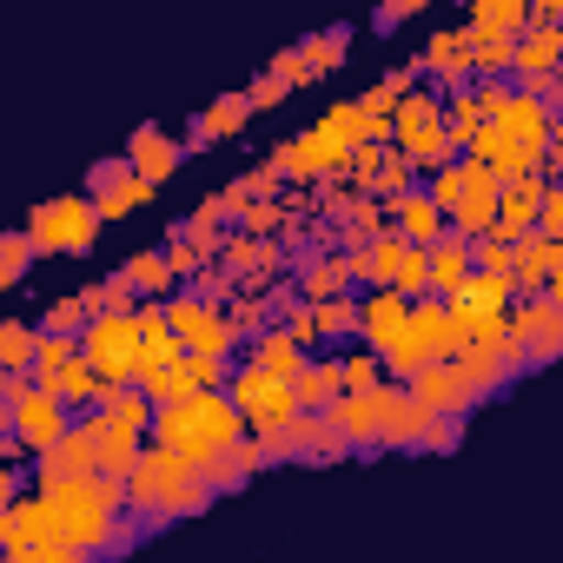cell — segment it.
Wrapping results in <instances>:
<instances>
[{
    "label": "cell",
    "instance_id": "obj_18",
    "mask_svg": "<svg viewBox=\"0 0 563 563\" xmlns=\"http://www.w3.org/2000/svg\"><path fill=\"white\" fill-rule=\"evenodd\" d=\"M451 372H457V378L471 385V398L484 405L490 391H504V385L523 372V358L510 352V339H490V345H464V352L451 358Z\"/></svg>",
    "mask_w": 563,
    "mask_h": 563
},
{
    "label": "cell",
    "instance_id": "obj_43",
    "mask_svg": "<svg viewBox=\"0 0 563 563\" xmlns=\"http://www.w3.org/2000/svg\"><path fill=\"white\" fill-rule=\"evenodd\" d=\"M225 325H232L239 339H258V332H272V306L252 299V292H239V299L225 306Z\"/></svg>",
    "mask_w": 563,
    "mask_h": 563
},
{
    "label": "cell",
    "instance_id": "obj_50",
    "mask_svg": "<svg viewBox=\"0 0 563 563\" xmlns=\"http://www.w3.org/2000/svg\"><path fill=\"white\" fill-rule=\"evenodd\" d=\"M41 332H60V339H80V332H87V312H80L74 299H54V306H47V319H41Z\"/></svg>",
    "mask_w": 563,
    "mask_h": 563
},
{
    "label": "cell",
    "instance_id": "obj_25",
    "mask_svg": "<svg viewBox=\"0 0 563 563\" xmlns=\"http://www.w3.org/2000/svg\"><path fill=\"white\" fill-rule=\"evenodd\" d=\"M245 120H252L245 93H219V100L192 120V133L179 140V153H199V146H212V140H232V133H245Z\"/></svg>",
    "mask_w": 563,
    "mask_h": 563
},
{
    "label": "cell",
    "instance_id": "obj_37",
    "mask_svg": "<svg viewBox=\"0 0 563 563\" xmlns=\"http://www.w3.org/2000/svg\"><path fill=\"white\" fill-rule=\"evenodd\" d=\"M34 339H41V325H27V319H0V372H34Z\"/></svg>",
    "mask_w": 563,
    "mask_h": 563
},
{
    "label": "cell",
    "instance_id": "obj_12",
    "mask_svg": "<svg viewBox=\"0 0 563 563\" xmlns=\"http://www.w3.org/2000/svg\"><path fill=\"white\" fill-rule=\"evenodd\" d=\"M166 325H173L179 352H192V358H232V345H239V332L225 325V312L206 306V299H192V292L166 299Z\"/></svg>",
    "mask_w": 563,
    "mask_h": 563
},
{
    "label": "cell",
    "instance_id": "obj_11",
    "mask_svg": "<svg viewBox=\"0 0 563 563\" xmlns=\"http://www.w3.org/2000/svg\"><path fill=\"white\" fill-rule=\"evenodd\" d=\"M451 212H444V232H457V239H484L490 232V219H497V179L477 166V159H451Z\"/></svg>",
    "mask_w": 563,
    "mask_h": 563
},
{
    "label": "cell",
    "instance_id": "obj_61",
    "mask_svg": "<svg viewBox=\"0 0 563 563\" xmlns=\"http://www.w3.org/2000/svg\"><path fill=\"white\" fill-rule=\"evenodd\" d=\"M0 391H8V372H0Z\"/></svg>",
    "mask_w": 563,
    "mask_h": 563
},
{
    "label": "cell",
    "instance_id": "obj_39",
    "mask_svg": "<svg viewBox=\"0 0 563 563\" xmlns=\"http://www.w3.org/2000/svg\"><path fill=\"white\" fill-rule=\"evenodd\" d=\"M332 385H339V398H352V391L385 385V372H378V358H372V352H339V358H332Z\"/></svg>",
    "mask_w": 563,
    "mask_h": 563
},
{
    "label": "cell",
    "instance_id": "obj_32",
    "mask_svg": "<svg viewBox=\"0 0 563 563\" xmlns=\"http://www.w3.org/2000/svg\"><path fill=\"white\" fill-rule=\"evenodd\" d=\"M34 385H41L60 411H93V391H100V385H93V372H87L80 358H74V365H60L54 378H34Z\"/></svg>",
    "mask_w": 563,
    "mask_h": 563
},
{
    "label": "cell",
    "instance_id": "obj_14",
    "mask_svg": "<svg viewBox=\"0 0 563 563\" xmlns=\"http://www.w3.org/2000/svg\"><path fill=\"white\" fill-rule=\"evenodd\" d=\"M74 477H100V464H93V411H87V418H74V424L60 431V444L34 457V490L74 484Z\"/></svg>",
    "mask_w": 563,
    "mask_h": 563
},
{
    "label": "cell",
    "instance_id": "obj_24",
    "mask_svg": "<svg viewBox=\"0 0 563 563\" xmlns=\"http://www.w3.org/2000/svg\"><path fill=\"white\" fill-rule=\"evenodd\" d=\"M120 159H126V173H133L140 186H159V179H166V173H173L186 153H179V140H173V133H159V126H140V133L126 140V153H120Z\"/></svg>",
    "mask_w": 563,
    "mask_h": 563
},
{
    "label": "cell",
    "instance_id": "obj_33",
    "mask_svg": "<svg viewBox=\"0 0 563 563\" xmlns=\"http://www.w3.org/2000/svg\"><path fill=\"white\" fill-rule=\"evenodd\" d=\"M292 444H299V457H312V464H339V457H345V438H339L319 411H299V418H292Z\"/></svg>",
    "mask_w": 563,
    "mask_h": 563
},
{
    "label": "cell",
    "instance_id": "obj_53",
    "mask_svg": "<svg viewBox=\"0 0 563 563\" xmlns=\"http://www.w3.org/2000/svg\"><path fill=\"white\" fill-rule=\"evenodd\" d=\"M166 272H173V286H179V278H186V286H192V278H199L206 265H199V252H192L186 239H173V245H166Z\"/></svg>",
    "mask_w": 563,
    "mask_h": 563
},
{
    "label": "cell",
    "instance_id": "obj_60",
    "mask_svg": "<svg viewBox=\"0 0 563 563\" xmlns=\"http://www.w3.org/2000/svg\"><path fill=\"white\" fill-rule=\"evenodd\" d=\"M0 431H8V398H0Z\"/></svg>",
    "mask_w": 563,
    "mask_h": 563
},
{
    "label": "cell",
    "instance_id": "obj_31",
    "mask_svg": "<svg viewBox=\"0 0 563 563\" xmlns=\"http://www.w3.org/2000/svg\"><path fill=\"white\" fill-rule=\"evenodd\" d=\"M306 358H312V352H299L278 325H272V332H258V339H252V352H245V365H252V372H272V378H292Z\"/></svg>",
    "mask_w": 563,
    "mask_h": 563
},
{
    "label": "cell",
    "instance_id": "obj_51",
    "mask_svg": "<svg viewBox=\"0 0 563 563\" xmlns=\"http://www.w3.org/2000/svg\"><path fill=\"white\" fill-rule=\"evenodd\" d=\"M173 358H179V339H173V325L140 339V372H159V365H173Z\"/></svg>",
    "mask_w": 563,
    "mask_h": 563
},
{
    "label": "cell",
    "instance_id": "obj_52",
    "mask_svg": "<svg viewBox=\"0 0 563 563\" xmlns=\"http://www.w3.org/2000/svg\"><path fill=\"white\" fill-rule=\"evenodd\" d=\"M286 93H299V87H312V74H306V60H299V47H286V54H272V67H265Z\"/></svg>",
    "mask_w": 563,
    "mask_h": 563
},
{
    "label": "cell",
    "instance_id": "obj_45",
    "mask_svg": "<svg viewBox=\"0 0 563 563\" xmlns=\"http://www.w3.org/2000/svg\"><path fill=\"white\" fill-rule=\"evenodd\" d=\"M27 272H34V245H27V232H0V286H21Z\"/></svg>",
    "mask_w": 563,
    "mask_h": 563
},
{
    "label": "cell",
    "instance_id": "obj_3",
    "mask_svg": "<svg viewBox=\"0 0 563 563\" xmlns=\"http://www.w3.org/2000/svg\"><path fill=\"white\" fill-rule=\"evenodd\" d=\"M126 504L146 517V523H166V517H199L206 504H212V490H206V477L192 471V464H179L173 451H140V464L126 471Z\"/></svg>",
    "mask_w": 563,
    "mask_h": 563
},
{
    "label": "cell",
    "instance_id": "obj_42",
    "mask_svg": "<svg viewBox=\"0 0 563 563\" xmlns=\"http://www.w3.org/2000/svg\"><path fill=\"white\" fill-rule=\"evenodd\" d=\"M306 312H312V332H325V339L358 332V299H325V306H306Z\"/></svg>",
    "mask_w": 563,
    "mask_h": 563
},
{
    "label": "cell",
    "instance_id": "obj_55",
    "mask_svg": "<svg viewBox=\"0 0 563 563\" xmlns=\"http://www.w3.org/2000/svg\"><path fill=\"white\" fill-rule=\"evenodd\" d=\"M278 100H292V93H286V87H278L272 74H258V80L245 87V107H252V113H258V107H278Z\"/></svg>",
    "mask_w": 563,
    "mask_h": 563
},
{
    "label": "cell",
    "instance_id": "obj_27",
    "mask_svg": "<svg viewBox=\"0 0 563 563\" xmlns=\"http://www.w3.org/2000/svg\"><path fill=\"white\" fill-rule=\"evenodd\" d=\"M411 325H418V339H424V358H431V365H451V358H457V345H464V339H457V319H451L438 299H411Z\"/></svg>",
    "mask_w": 563,
    "mask_h": 563
},
{
    "label": "cell",
    "instance_id": "obj_49",
    "mask_svg": "<svg viewBox=\"0 0 563 563\" xmlns=\"http://www.w3.org/2000/svg\"><path fill=\"white\" fill-rule=\"evenodd\" d=\"M471 272H490V278H510V245L504 239H471Z\"/></svg>",
    "mask_w": 563,
    "mask_h": 563
},
{
    "label": "cell",
    "instance_id": "obj_16",
    "mask_svg": "<svg viewBox=\"0 0 563 563\" xmlns=\"http://www.w3.org/2000/svg\"><path fill=\"white\" fill-rule=\"evenodd\" d=\"M550 278H563V239H543V232L517 239L510 245V299H543Z\"/></svg>",
    "mask_w": 563,
    "mask_h": 563
},
{
    "label": "cell",
    "instance_id": "obj_46",
    "mask_svg": "<svg viewBox=\"0 0 563 563\" xmlns=\"http://www.w3.org/2000/svg\"><path fill=\"white\" fill-rule=\"evenodd\" d=\"M471 74L477 80H510V41H471Z\"/></svg>",
    "mask_w": 563,
    "mask_h": 563
},
{
    "label": "cell",
    "instance_id": "obj_48",
    "mask_svg": "<svg viewBox=\"0 0 563 563\" xmlns=\"http://www.w3.org/2000/svg\"><path fill=\"white\" fill-rule=\"evenodd\" d=\"M179 239H186V245H192V252H199V265H206V258H219V252H225V225H219V219H199V212H192V219H186V225H179Z\"/></svg>",
    "mask_w": 563,
    "mask_h": 563
},
{
    "label": "cell",
    "instance_id": "obj_40",
    "mask_svg": "<svg viewBox=\"0 0 563 563\" xmlns=\"http://www.w3.org/2000/svg\"><path fill=\"white\" fill-rule=\"evenodd\" d=\"M424 424H431V411H424V405H411V398H398V405H391V418H385V438H378V444H391V451H418Z\"/></svg>",
    "mask_w": 563,
    "mask_h": 563
},
{
    "label": "cell",
    "instance_id": "obj_7",
    "mask_svg": "<svg viewBox=\"0 0 563 563\" xmlns=\"http://www.w3.org/2000/svg\"><path fill=\"white\" fill-rule=\"evenodd\" d=\"M0 398H8V431L21 438V451H54L60 444V431L74 424V411H60L41 385H34V372H14L8 378V391H0Z\"/></svg>",
    "mask_w": 563,
    "mask_h": 563
},
{
    "label": "cell",
    "instance_id": "obj_47",
    "mask_svg": "<svg viewBox=\"0 0 563 563\" xmlns=\"http://www.w3.org/2000/svg\"><path fill=\"white\" fill-rule=\"evenodd\" d=\"M411 186H418V173H411L398 153H385V166H378V179H372V192H365V199H378V206H385V199H398V192H411Z\"/></svg>",
    "mask_w": 563,
    "mask_h": 563
},
{
    "label": "cell",
    "instance_id": "obj_21",
    "mask_svg": "<svg viewBox=\"0 0 563 563\" xmlns=\"http://www.w3.org/2000/svg\"><path fill=\"white\" fill-rule=\"evenodd\" d=\"M385 225H391V232H398L405 245H418V252L444 239V212L431 206V192H424V186H411V192L385 199Z\"/></svg>",
    "mask_w": 563,
    "mask_h": 563
},
{
    "label": "cell",
    "instance_id": "obj_54",
    "mask_svg": "<svg viewBox=\"0 0 563 563\" xmlns=\"http://www.w3.org/2000/svg\"><path fill=\"white\" fill-rule=\"evenodd\" d=\"M457 438H464V424L431 418V424H424V438H418V451H457Z\"/></svg>",
    "mask_w": 563,
    "mask_h": 563
},
{
    "label": "cell",
    "instance_id": "obj_26",
    "mask_svg": "<svg viewBox=\"0 0 563 563\" xmlns=\"http://www.w3.org/2000/svg\"><path fill=\"white\" fill-rule=\"evenodd\" d=\"M418 74H438L444 87H464V80H471V34H464V27L431 34V47L418 54Z\"/></svg>",
    "mask_w": 563,
    "mask_h": 563
},
{
    "label": "cell",
    "instance_id": "obj_15",
    "mask_svg": "<svg viewBox=\"0 0 563 563\" xmlns=\"http://www.w3.org/2000/svg\"><path fill=\"white\" fill-rule=\"evenodd\" d=\"M543 192H550V173H543V166H537V173H517L510 186H497V219H490V239H504V245L530 239V232H537V206H543Z\"/></svg>",
    "mask_w": 563,
    "mask_h": 563
},
{
    "label": "cell",
    "instance_id": "obj_59",
    "mask_svg": "<svg viewBox=\"0 0 563 563\" xmlns=\"http://www.w3.org/2000/svg\"><path fill=\"white\" fill-rule=\"evenodd\" d=\"M0 563H34V556L27 550H0Z\"/></svg>",
    "mask_w": 563,
    "mask_h": 563
},
{
    "label": "cell",
    "instance_id": "obj_29",
    "mask_svg": "<svg viewBox=\"0 0 563 563\" xmlns=\"http://www.w3.org/2000/svg\"><path fill=\"white\" fill-rule=\"evenodd\" d=\"M199 385H192V365H186V352L173 358V365H159V372H140V398L153 405V411H173V405H186Z\"/></svg>",
    "mask_w": 563,
    "mask_h": 563
},
{
    "label": "cell",
    "instance_id": "obj_38",
    "mask_svg": "<svg viewBox=\"0 0 563 563\" xmlns=\"http://www.w3.org/2000/svg\"><path fill=\"white\" fill-rule=\"evenodd\" d=\"M345 47H352V34H345V27H325V34H306V41H299V60H306V74L319 80V74L345 67Z\"/></svg>",
    "mask_w": 563,
    "mask_h": 563
},
{
    "label": "cell",
    "instance_id": "obj_5",
    "mask_svg": "<svg viewBox=\"0 0 563 563\" xmlns=\"http://www.w3.org/2000/svg\"><path fill=\"white\" fill-rule=\"evenodd\" d=\"M27 245H34V258H54V252H87L93 239H100V212H93V199L87 192H60V199H41L34 212H27Z\"/></svg>",
    "mask_w": 563,
    "mask_h": 563
},
{
    "label": "cell",
    "instance_id": "obj_28",
    "mask_svg": "<svg viewBox=\"0 0 563 563\" xmlns=\"http://www.w3.org/2000/svg\"><path fill=\"white\" fill-rule=\"evenodd\" d=\"M258 471H265L258 444H252V438H239V444H225V451H219V457H212V464H206L199 477H206V490L219 497V490H245V484H252Z\"/></svg>",
    "mask_w": 563,
    "mask_h": 563
},
{
    "label": "cell",
    "instance_id": "obj_34",
    "mask_svg": "<svg viewBox=\"0 0 563 563\" xmlns=\"http://www.w3.org/2000/svg\"><path fill=\"white\" fill-rule=\"evenodd\" d=\"M438 100H444V140L464 153V146H471V133L484 126V113H477V100H471V80H464V87H444Z\"/></svg>",
    "mask_w": 563,
    "mask_h": 563
},
{
    "label": "cell",
    "instance_id": "obj_57",
    "mask_svg": "<svg viewBox=\"0 0 563 563\" xmlns=\"http://www.w3.org/2000/svg\"><path fill=\"white\" fill-rule=\"evenodd\" d=\"M418 14V0H391V8L378 14V27H398V21H411Z\"/></svg>",
    "mask_w": 563,
    "mask_h": 563
},
{
    "label": "cell",
    "instance_id": "obj_17",
    "mask_svg": "<svg viewBox=\"0 0 563 563\" xmlns=\"http://www.w3.org/2000/svg\"><path fill=\"white\" fill-rule=\"evenodd\" d=\"M87 199H93V212H100V225H107V219L146 212V206H153V186H140V179L126 173V159H100L93 179H87Z\"/></svg>",
    "mask_w": 563,
    "mask_h": 563
},
{
    "label": "cell",
    "instance_id": "obj_56",
    "mask_svg": "<svg viewBox=\"0 0 563 563\" xmlns=\"http://www.w3.org/2000/svg\"><path fill=\"white\" fill-rule=\"evenodd\" d=\"M27 556H34V563H87V556H80L74 543H60V537H41V543H34Z\"/></svg>",
    "mask_w": 563,
    "mask_h": 563
},
{
    "label": "cell",
    "instance_id": "obj_35",
    "mask_svg": "<svg viewBox=\"0 0 563 563\" xmlns=\"http://www.w3.org/2000/svg\"><path fill=\"white\" fill-rule=\"evenodd\" d=\"M120 278L133 286V299H159V292H173V272H166V252H133L126 265H120Z\"/></svg>",
    "mask_w": 563,
    "mask_h": 563
},
{
    "label": "cell",
    "instance_id": "obj_19",
    "mask_svg": "<svg viewBox=\"0 0 563 563\" xmlns=\"http://www.w3.org/2000/svg\"><path fill=\"white\" fill-rule=\"evenodd\" d=\"M405 398H411V405H424L431 418H451V424L477 405V398H471V385H464L451 365H424V372H411V378H405Z\"/></svg>",
    "mask_w": 563,
    "mask_h": 563
},
{
    "label": "cell",
    "instance_id": "obj_4",
    "mask_svg": "<svg viewBox=\"0 0 563 563\" xmlns=\"http://www.w3.org/2000/svg\"><path fill=\"white\" fill-rule=\"evenodd\" d=\"M391 153L411 173H444L457 159V146L444 140V100L431 87H405L391 107Z\"/></svg>",
    "mask_w": 563,
    "mask_h": 563
},
{
    "label": "cell",
    "instance_id": "obj_6",
    "mask_svg": "<svg viewBox=\"0 0 563 563\" xmlns=\"http://www.w3.org/2000/svg\"><path fill=\"white\" fill-rule=\"evenodd\" d=\"M80 365L93 372V385H140V325H133V312L126 319H87Z\"/></svg>",
    "mask_w": 563,
    "mask_h": 563
},
{
    "label": "cell",
    "instance_id": "obj_23",
    "mask_svg": "<svg viewBox=\"0 0 563 563\" xmlns=\"http://www.w3.org/2000/svg\"><path fill=\"white\" fill-rule=\"evenodd\" d=\"M471 278V239L444 232L438 245H424V299H451Z\"/></svg>",
    "mask_w": 563,
    "mask_h": 563
},
{
    "label": "cell",
    "instance_id": "obj_20",
    "mask_svg": "<svg viewBox=\"0 0 563 563\" xmlns=\"http://www.w3.org/2000/svg\"><path fill=\"white\" fill-rule=\"evenodd\" d=\"M292 292L299 306H325V299H352V258L345 252H319L292 265Z\"/></svg>",
    "mask_w": 563,
    "mask_h": 563
},
{
    "label": "cell",
    "instance_id": "obj_36",
    "mask_svg": "<svg viewBox=\"0 0 563 563\" xmlns=\"http://www.w3.org/2000/svg\"><path fill=\"white\" fill-rule=\"evenodd\" d=\"M292 398H299V411H325V405L339 398V385H332V358H306V365L292 372Z\"/></svg>",
    "mask_w": 563,
    "mask_h": 563
},
{
    "label": "cell",
    "instance_id": "obj_44",
    "mask_svg": "<svg viewBox=\"0 0 563 563\" xmlns=\"http://www.w3.org/2000/svg\"><path fill=\"white\" fill-rule=\"evenodd\" d=\"M80 358V339H60V332H41L34 339V378H54L60 365H74Z\"/></svg>",
    "mask_w": 563,
    "mask_h": 563
},
{
    "label": "cell",
    "instance_id": "obj_2",
    "mask_svg": "<svg viewBox=\"0 0 563 563\" xmlns=\"http://www.w3.org/2000/svg\"><path fill=\"white\" fill-rule=\"evenodd\" d=\"M146 438H153V451H173L179 464L206 471L225 444H239V438H245V424H239V411H232V398H225V391H192L186 405L153 411Z\"/></svg>",
    "mask_w": 563,
    "mask_h": 563
},
{
    "label": "cell",
    "instance_id": "obj_30",
    "mask_svg": "<svg viewBox=\"0 0 563 563\" xmlns=\"http://www.w3.org/2000/svg\"><path fill=\"white\" fill-rule=\"evenodd\" d=\"M464 34L471 41H517L523 34V0H477Z\"/></svg>",
    "mask_w": 563,
    "mask_h": 563
},
{
    "label": "cell",
    "instance_id": "obj_8",
    "mask_svg": "<svg viewBox=\"0 0 563 563\" xmlns=\"http://www.w3.org/2000/svg\"><path fill=\"white\" fill-rule=\"evenodd\" d=\"M225 398H232V411H239L245 431H272V424H292L299 418L292 378H272V372H252V365H239L225 378Z\"/></svg>",
    "mask_w": 563,
    "mask_h": 563
},
{
    "label": "cell",
    "instance_id": "obj_41",
    "mask_svg": "<svg viewBox=\"0 0 563 563\" xmlns=\"http://www.w3.org/2000/svg\"><path fill=\"white\" fill-rule=\"evenodd\" d=\"M286 225H292V212L278 206V199H252V206L239 212V232H245V239H286Z\"/></svg>",
    "mask_w": 563,
    "mask_h": 563
},
{
    "label": "cell",
    "instance_id": "obj_1",
    "mask_svg": "<svg viewBox=\"0 0 563 563\" xmlns=\"http://www.w3.org/2000/svg\"><path fill=\"white\" fill-rule=\"evenodd\" d=\"M34 497L47 510V537L74 543L80 556H126L140 543V530L120 523V504H126V484L120 477H74V484L34 490Z\"/></svg>",
    "mask_w": 563,
    "mask_h": 563
},
{
    "label": "cell",
    "instance_id": "obj_13",
    "mask_svg": "<svg viewBox=\"0 0 563 563\" xmlns=\"http://www.w3.org/2000/svg\"><path fill=\"white\" fill-rule=\"evenodd\" d=\"M504 339H510V352L523 358V372H530V365H550V358L563 352V312H556L550 299H517V306L504 312Z\"/></svg>",
    "mask_w": 563,
    "mask_h": 563
},
{
    "label": "cell",
    "instance_id": "obj_10",
    "mask_svg": "<svg viewBox=\"0 0 563 563\" xmlns=\"http://www.w3.org/2000/svg\"><path fill=\"white\" fill-rule=\"evenodd\" d=\"M292 265V252L278 239H245V232H225V252H219V272L232 278V292H252L265 299L278 286V272Z\"/></svg>",
    "mask_w": 563,
    "mask_h": 563
},
{
    "label": "cell",
    "instance_id": "obj_22",
    "mask_svg": "<svg viewBox=\"0 0 563 563\" xmlns=\"http://www.w3.org/2000/svg\"><path fill=\"white\" fill-rule=\"evenodd\" d=\"M140 451H146V431H133V424L93 411V464H100V477H120V484H126V471L140 464Z\"/></svg>",
    "mask_w": 563,
    "mask_h": 563
},
{
    "label": "cell",
    "instance_id": "obj_9",
    "mask_svg": "<svg viewBox=\"0 0 563 563\" xmlns=\"http://www.w3.org/2000/svg\"><path fill=\"white\" fill-rule=\"evenodd\" d=\"M405 398V385H372V391H352V398H332L319 418L345 438V451H365V444H378L385 438V418H391V405Z\"/></svg>",
    "mask_w": 563,
    "mask_h": 563
},
{
    "label": "cell",
    "instance_id": "obj_58",
    "mask_svg": "<svg viewBox=\"0 0 563 563\" xmlns=\"http://www.w3.org/2000/svg\"><path fill=\"white\" fill-rule=\"evenodd\" d=\"M21 497V477H14V464H0V510H8Z\"/></svg>",
    "mask_w": 563,
    "mask_h": 563
}]
</instances>
